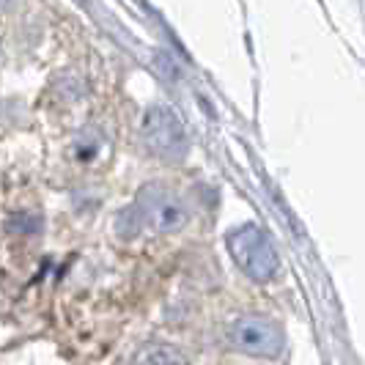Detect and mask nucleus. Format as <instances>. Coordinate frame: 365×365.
Segmentation results:
<instances>
[{"instance_id":"nucleus-1","label":"nucleus","mask_w":365,"mask_h":365,"mask_svg":"<svg viewBox=\"0 0 365 365\" xmlns=\"http://www.w3.org/2000/svg\"><path fill=\"white\" fill-rule=\"evenodd\" d=\"M225 245L239 269L253 280H272L280 269V258L272 239L256 225H242L237 231H231Z\"/></svg>"},{"instance_id":"nucleus-2","label":"nucleus","mask_w":365,"mask_h":365,"mask_svg":"<svg viewBox=\"0 0 365 365\" xmlns=\"http://www.w3.org/2000/svg\"><path fill=\"white\" fill-rule=\"evenodd\" d=\"M129 215L138 220V225H148L160 234H173L187 222V206L170 190L160 184H148L140 190Z\"/></svg>"},{"instance_id":"nucleus-3","label":"nucleus","mask_w":365,"mask_h":365,"mask_svg":"<svg viewBox=\"0 0 365 365\" xmlns=\"http://www.w3.org/2000/svg\"><path fill=\"white\" fill-rule=\"evenodd\" d=\"M225 341L256 357H277L283 349V329L264 316H239L225 327Z\"/></svg>"},{"instance_id":"nucleus-4","label":"nucleus","mask_w":365,"mask_h":365,"mask_svg":"<svg viewBox=\"0 0 365 365\" xmlns=\"http://www.w3.org/2000/svg\"><path fill=\"white\" fill-rule=\"evenodd\" d=\"M143 140L163 160H182L190 148L182 118L168 108H151L143 118Z\"/></svg>"},{"instance_id":"nucleus-5","label":"nucleus","mask_w":365,"mask_h":365,"mask_svg":"<svg viewBox=\"0 0 365 365\" xmlns=\"http://www.w3.org/2000/svg\"><path fill=\"white\" fill-rule=\"evenodd\" d=\"M138 365H187V363H184L182 354H176L173 349L154 346V349H148V351L140 354Z\"/></svg>"}]
</instances>
